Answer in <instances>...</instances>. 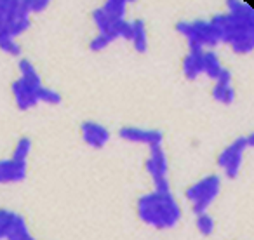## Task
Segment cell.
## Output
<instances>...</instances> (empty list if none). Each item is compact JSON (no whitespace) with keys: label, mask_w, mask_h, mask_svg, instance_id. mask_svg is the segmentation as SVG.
Listing matches in <instances>:
<instances>
[{"label":"cell","mask_w":254,"mask_h":240,"mask_svg":"<svg viewBox=\"0 0 254 240\" xmlns=\"http://www.w3.org/2000/svg\"><path fill=\"white\" fill-rule=\"evenodd\" d=\"M18 68H19V73H21V77H19V78L30 82V84H42L40 73L37 71L35 64H33L30 60L21 58V60H19V63H18Z\"/></svg>","instance_id":"cell-15"},{"label":"cell","mask_w":254,"mask_h":240,"mask_svg":"<svg viewBox=\"0 0 254 240\" xmlns=\"http://www.w3.org/2000/svg\"><path fill=\"white\" fill-rule=\"evenodd\" d=\"M176 32L187 39L188 51H214L219 46V37L216 33L211 21L205 19H193V21L176 23Z\"/></svg>","instance_id":"cell-3"},{"label":"cell","mask_w":254,"mask_h":240,"mask_svg":"<svg viewBox=\"0 0 254 240\" xmlns=\"http://www.w3.org/2000/svg\"><path fill=\"white\" fill-rule=\"evenodd\" d=\"M28 174V162H21L12 157L9 159H0V184L21 183L26 180Z\"/></svg>","instance_id":"cell-10"},{"label":"cell","mask_w":254,"mask_h":240,"mask_svg":"<svg viewBox=\"0 0 254 240\" xmlns=\"http://www.w3.org/2000/svg\"><path fill=\"white\" fill-rule=\"evenodd\" d=\"M37 98H39V103H46V105H60L61 103L60 92L54 91V89L46 87V85H42V87L39 89Z\"/></svg>","instance_id":"cell-21"},{"label":"cell","mask_w":254,"mask_h":240,"mask_svg":"<svg viewBox=\"0 0 254 240\" xmlns=\"http://www.w3.org/2000/svg\"><path fill=\"white\" fill-rule=\"evenodd\" d=\"M110 40L106 39L105 35H101V33H96L94 39L89 42V47H91V51H96V53H99V51H105L106 47L110 46Z\"/></svg>","instance_id":"cell-22"},{"label":"cell","mask_w":254,"mask_h":240,"mask_svg":"<svg viewBox=\"0 0 254 240\" xmlns=\"http://www.w3.org/2000/svg\"><path fill=\"white\" fill-rule=\"evenodd\" d=\"M132 47L136 53L145 54L148 51V32H146V25L143 19H132L131 21V39Z\"/></svg>","instance_id":"cell-12"},{"label":"cell","mask_w":254,"mask_h":240,"mask_svg":"<svg viewBox=\"0 0 254 240\" xmlns=\"http://www.w3.org/2000/svg\"><path fill=\"white\" fill-rule=\"evenodd\" d=\"M80 136H82V141L87 146L99 150L108 145L110 138H112V132L103 124H99V122L87 120V122H84V124L80 125Z\"/></svg>","instance_id":"cell-8"},{"label":"cell","mask_w":254,"mask_h":240,"mask_svg":"<svg viewBox=\"0 0 254 240\" xmlns=\"http://www.w3.org/2000/svg\"><path fill=\"white\" fill-rule=\"evenodd\" d=\"M223 70L221 60H219L216 51H204L202 53V75L211 80H216L219 71Z\"/></svg>","instance_id":"cell-14"},{"label":"cell","mask_w":254,"mask_h":240,"mask_svg":"<svg viewBox=\"0 0 254 240\" xmlns=\"http://www.w3.org/2000/svg\"><path fill=\"white\" fill-rule=\"evenodd\" d=\"M119 136L129 143L136 145H146L148 148L162 146L164 143V132L160 129H146V127H136V125H126L119 131Z\"/></svg>","instance_id":"cell-6"},{"label":"cell","mask_w":254,"mask_h":240,"mask_svg":"<svg viewBox=\"0 0 254 240\" xmlns=\"http://www.w3.org/2000/svg\"><path fill=\"white\" fill-rule=\"evenodd\" d=\"M202 53L204 51H198V53L188 51L187 56L183 58L181 68L188 80H197L198 77H202Z\"/></svg>","instance_id":"cell-13"},{"label":"cell","mask_w":254,"mask_h":240,"mask_svg":"<svg viewBox=\"0 0 254 240\" xmlns=\"http://www.w3.org/2000/svg\"><path fill=\"white\" fill-rule=\"evenodd\" d=\"M195 226H197L198 233L204 237H211L216 230V223L214 218H212L209 212H202V214L197 216V221H195Z\"/></svg>","instance_id":"cell-17"},{"label":"cell","mask_w":254,"mask_h":240,"mask_svg":"<svg viewBox=\"0 0 254 240\" xmlns=\"http://www.w3.org/2000/svg\"><path fill=\"white\" fill-rule=\"evenodd\" d=\"M138 218L157 230H171L181 221V205L173 191H150L136 202Z\"/></svg>","instance_id":"cell-2"},{"label":"cell","mask_w":254,"mask_h":240,"mask_svg":"<svg viewBox=\"0 0 254 240\" xmlns=\"http://www.w3.org/2000/svg\"><path fill=\"white\" fill-rule=\"evenodd\" d=\"M221 193V180L216 174H209V176L198 180L197 183L190 184L185 190V198L190 204L193 214H202L207 212V209L216 202V198Z\"/></svg>","instance_id":"cell-4"},{"label":"cell","mask_w":254,"mask_h":240,"mask_svg":"<svg viewBox=\"0 0 254 240\" xmlns=\"http://www.w3.org/2000/svg\"><path fill=\"white\" fill-rule=\"evenodd\" d=\"M26 2V7H28L30 14H33V12H42L46 11L47 7H49V0H25Z\"/></svg>","instance_id":"cell-23"},{"label":"cell","mask_w":254,"mask_h":240,"mask_svg":"<svg viewBox=\"0 0 254 240\" xmlns=\"http://www.w3.org/2000/svg\"><path fill=\"white\" fill-rule=\"evenodd\" d=\"M44 84H30V82L23 80V78H18L11 84V92L12 98H14V103L19 110L26 112V110H32L39 105V89L42 87Z\"/></svg>","instance_id":"cell-7"},{"label":"cell","mask_w":254,"mask_h":240,"mask_svg":"<svg viewBox=\"0 0 254 240\" xmlns=\"http://www.w3.org/2000/svg\"><path fill=\"white\" fill-rule=\"evenodd\" d=\"M32 139L30 138H21L14 146V152H12V159L21 160V162H28V157L32 153Z\"/></svg>","instance_id":"cell-19"},{"label":"cell","mask_w":254,"mask_h":240,"mask_svg":"<svg viewBox=\"0 0 254 240\" xmlns=\"http://www.w3.org/2000/svg\"><path fill=\"white\" fill-rule=\"evenodd\" d=\"M211 25L214 26L219 42L226 44L233 53L249 54L254 49V11L251 12H223L212 16Z\"/></svg>","instance_id":"cell-1"},{"label":"cell","mask_w":254,"mask_h":240,"mask_svg":"<svg viewBox=\"0 0 254 240\" xmlns=\"http://www.w3.org/2000/svg\"><path fill=\"white\" fill-rule=\"evenodd\" d=\"M16 216H18V212L9 211V209H0V240H5Z\"/></svg>","instance_id":"cell-18"},{"label":"cell","mask_w":254,"mask_h":240,"mask_svg":"<svg viewBox=\"0 0 254 240\" xmlns=\"http://www.w3.org/2000/svg\"><path fill=\"white\" fill-rule=\"evenodd\" d=\"M103 11L112 19H126L127 14V2L126 0H108L103 4Z\"/></svg>","instance_id":"cell-16"},{"label":"cell","mask_w":254,"mask_h":240,"mask_svg":"<svg viewBox=\"0 0 254 240\" xmlns=\"http://www.w3.org/2000/svg\"><path fill=\"white\" fill-rule=\"evenodd\" d=\"M145 171L152 181H160L167 180V174H169V159H167V153L162 146H155V148H150V155L145 162Z\"/></svg>","instance_id":"cell-9"},{"label":"cell","mask_w":254,"mask_h":240,"mask_svg":"<svg viewBox=\"0 0 254 240\" xmlns=\"http://www.w3.org/2000/svg\"><path fill=\"white\" fill-rule=\"evenodd\" d=\"M254 145V136L249 134V136H240L237 138L235 141L230 143L226 148H223L219 152L218 159V167L223 171L228 180H235L239 178L240 171H242V164H244V153L247 150H251Z\"/></svg>","instance_id":"cell-5"},{"label":"cell","mask_w":254,"mask_h":240,"mask_svg":"<svg viewBox=\"0 0 254 240\" xmlns=\"http://www.w3.org/2000/svg\"><path fill=\"white\" fill-rule=\"evenodd\" d=\"M212 98L221 105H232L235 101V87H233V75L228 68L223 66L219 75L214 80L212 87Z\"/></svg>","instance_id":"cell-11"},{"label":"cell","mask_w":254,"mask_h":240,"mask_svg":"<svg viewBox=\"0 0 254 240\" xmlns=\"http://www.w3.org/2000/svg\"><path fill=\"white\" fill-rule=\"evenodd\" d=\"M0 49L4 51V53L11 54V56H21V47L16 42V39H12L11 35L2 32H0Z\"/></svg>","instance_id":"cell-20"}]
</instances>
